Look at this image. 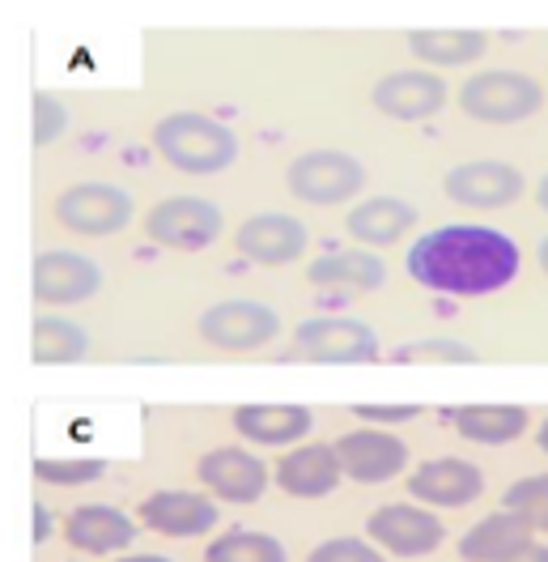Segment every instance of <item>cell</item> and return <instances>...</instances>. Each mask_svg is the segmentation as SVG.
Segmentation results:
<instances>
[{
	"label": "cell",
	"instance_id": "obj_1",
	"mask_svg": "<svg viewBox=\"0 0 548 562\" xmlns=\"http://www.w3.org/2000/svg\"><path fill=\"white\" fill-rule=\"evenodd\" d=\"M409 278L434 294L450 299H484L506 290L518 269H523V251L511 235L477 226V222H450L430 235H421L409 247Z\"/></svg>",
	"mask_w": 548,
	"mask_h": 562
},
{
	"label": "cell",
	"instance_id": "obj_2",
	"mask_svg": "<svg viewBox=\"0 0 548 562\" xmlns=\"http://www.w3.org/2000/svg\"><path fill=\"white\" fill-rule=\"evenodd\" d=\"M153 149L183 176H217L239 158V137L205 111H171L153 124Z\"/></svg>",
	"mask_w": 548,
	"mask_h": 562
},
{
	"label": "cell",
	"instance_id": "obj_3",
	"mask_svg": "<svg viewBox=\"0 0 548 562\" xmlns=\"http://www.w3.org/2000/svg\"><path fill=\"white\" fill-rule=\"evenodd\" d=\"M459 106L480 124H518L545 106V86L527 72L489 69L459 86Z\"/></svg>",
	"mask_w": 548,
	"mask_h": 562
},
{
	"label": "cell",
	"instance_id": "obj_4",
	"mask_svg": "<svg viewBox=\"0 0 548 562\" xmlns=\"http://www.w3.org/2000/svg\"><path fill=\"white\" fill-rule=\"evenodd\" d=\"M56 222L72 231V235H90V239H106V235H119L128 222H133V192L119 188V183H106V179H90V183H72L56 196Z\"/></svg>",
	"mask_w": 548,
	"mask_h": 562
},
{
	"label": "cell",
	"instance_id": "obj_5",
	"mask_svg": "<svg viewBox=\"0 0 548 562\" xmlns=\"http://www.w3.org/2000/svg\"><path fill=\"white\" fill-rule=\"evenodd\" d=\"M285 188L307 205H344L366 188V167L344 149H307L289 162Z\"/></svg>",
	"mask_w": 548,
	"mask_h": 562
},
{
	"label": "cell",
	"instance_id": "obj_6",
	"mask_svg": "<svg viewBox=\"0 0 548 562\" xmlns=\"http://www.w3.org/2000/svg\"><path fill=\"white\" fill-rule=\"evenodd\" d=\"M226 217L205 196H167L145 213V235L171 251H201L221 239Z\"/></svg>",
	"mask_w": 548,
	"mask_h": 562
},
{
	"label": "cell",
	"instance_id": "obj_7",
	"mask_svg": "<svg viewBox=\"0 0 548 562\" xmlns=\"http://www.w3.org/2000/svg\"><path fill=\"white\" fill-rule=\"evenodd\" d=\"M201 337H205L213 350H230L247 353L260 350L276 341L281 333V316H276L269 303H255V299H230V303H217L208 307L205 316L196 319Z\"/></svg>",
	"mask_w": 548,
	"mask_h": 562
},
{
	"label": "cell",
	"instance_id": "obj_8",
	"mask_svg": "<svg viewBox=\"0 0 548 562\" xmlns=\"http://www.w3.org/2000/svg\"><path fill=\"white\" fill-rule=\"evenodd\" d=\"M294 353H302L310 362H370L378 358V333L362 319L315 316L298 324Z\"/></svg>",
	"mask_w": 548,
	"mask_h": 562
},
{
	"label": "cell",
	"instance_id": "obj_9",
	"mask_svg": "<svg viewBox=\"0 0 548 562\" xmlns=\"http://www.w3.org/2000/svg\"><path fill=\"white\" fill-rule=\"evenodd\" d=\"M366 532H370L375 546H383L396 559H425L446 541L443 520L434 512H425V507H412V503L378 507L375 516L366 520Z\"/></svg>",
	"mask_w": 548,
	"mask_h": 562
},
{
	"label": "cell",
	"instance_id": "obj_10",
	"mask_svg": "<svg viewBox=\"0 0 548 562\" xmlns=\"http://www.w3.org/2000/svg\"><path fill=\"white\" fill-rule=\"evenodd\" d=\"M336 460H341L344 477L362 482V486H378V482H391L404 473L409 464V443L391 430H349L336 443Z\"/></svg>",
	"mask_w": 548,
	"mask_h": 562
},
{
	"label": "cell",
	"instance_id": "obj_11",
	"mask_svg": "<svg viewBox=\"0 0 548 562\" xmlns=\"http://www.w3.org/2000/svg\"><path fill=\"white\" fill-rule=\"evenodd\" d=\"M235 244L247 260H255L264 269H281V265H294L307 256L310 231L294 213H255L235 231Z\"/></svg>",
	"mask_w": 548,
	"mask_h": 562
},
{
	"label": "cell",
	"instance_id": "obj_12",
	"mask_svg": "<svg viewBox=\"0 0 548 562\" xmlns=\"http://www.w3.org/2000/svg\"><path fill=\"white\" fill-rule=\"evenodd\" d=\"M443 192L464 210H506L523 196V176L506 162H459L443 179Z\"/></svg>",
	"mask_w": 548,
	"mask_h": 562
},
{
	"label": "cell",
	"instance_id": "obj_13",
	"mask_svg": "<svg viewBox=\"0 0 548 562\" xmlns=\"http://www.w3.org/2000/svg\"><path fill=\"white\" fill-rule=\"evenodd\" d=\"M99 285H103V269L81 251L52 247L35 260V294L38 303H47V307L85 303V299L99 294Z\"/></svg>",
	"mask_w": 548,
	"mask_h": 562
},
{
	"label": "cell",
	"instance_id": "obj_14",
	"mask_svg": "<svg viewBox=\"0 0 548 562\" xmlns=\"http://www.w3.org/2000/svg\"><path fill=\"white\" fill-rule=\"evenodd\" d=\"M484 494V473L472 460L464 457H434L425 464H416V473L409 477V498L425 503V507H468Z\"/></svg>",
	"mask_w": 548,
	"mask_h": 562
},
{
	"label": "cell",
	"instance_id": "obj_15",
	"mask_svg": "<svg viewBox=\"0 0 548 562\" xmlns=\"http://www.w3.org/2000/svg\"><path fill=\"white\" fill-rule=\"evenodd\" d=\"M196 477L213 498H226V503H260L269 491V469L264 460L242 452V448H213L196 460Z\"/></svg>",
	"mask_w": 548,
	"mask_h": 562
},
{
	"label": "cell",
	"instance_id": "obj_16",
	"mask_svg": "<svg viewBox=\"0 0 548 562\" xmlns=\"http://www.w3.org/2000/svg\"><path fill=\"white\" fill-rule=\"evenodd\" d=\"M140 525L158 537H201L217 525V503L196 491H153L140 498Z\"/></svg>",
	"mask_w": 548,
	"mask_h": 562
},
{
	"label": "cell",
	"instance_id": "obj_17",
	"mask_svg": "<svg viewBox=\"0 0 548 562\" xmlns=\"http://www.w3.org/2000/svg\"><path fill=\"white\" fill-rule=\"evenodd\" d=\"M375 106L391 120H430L446 106V81L434 72H387L375 86Z\"/></svg>",
	"mask_w": 548,
	"mask_h": 562
},
{
	"label": "cell",
	"instance_id": "obj_18",
	"mask_svg": "<svg viewBox=\"0 0 548 562\" xmlns=\"http://www.w3.org/2000/svg\"><path fill=\"white\" fill-rule=\"evenodd\" d=\"M341 477L344 469L336 460V448L328 443H302L276 464V486L294 498H323L341 486Z\"/></svg>",
	"mask_w": 548,
	"mask_h": 562
},
{
	"label": "cell",
	"instance_id": "obj_19",
	"mask_svg": "<svg viewBox=\"0 0 548 562\" xmlns=\"http://www.w3.org/2000/svg\"><path fill=\"white\" fill-rule=\"evenodd\" d=\"M65 537L81 554H119L137 541V520H128L119 507H77L65 520Z\"/></svg>",
	"mask_w": 548,
	"mask_h": 562
},
{
	"label": "cell",
	"instance_id": "obj_20",
	"mask_svg": "<svg viewBox=\"0 0 548 562\" xmlns=\"http://www.w3.org/2000/svg\"><path fill=\"white\" fill-rule=\"evenodd\" d=\"M315 414L307 405H242L235 409V430L260 448H285L310 435Z\"/></svg>",
	"mask_w": 548,
	"mask_h": 562
},
{
	"label": "cell",
	"instance_id": "obj_21",
	"mask_svg": "<svg viewBox=\"0 0 548 562\" xmlns=\"http://www.w3.org/2000/svg\"><path fill=\"white\" fill-rule=\"evenodd\" d=\"M416 226V210L404 205L400 196H370L362 205H353L344 217V231L366 247H387L396 239H404Z\"/></svg>",
	"mask_w": 548,
	"mask_h": 562
},
{
	"label": "cell",
	"instance_id": "obj_22",
	"mask_svg": "<svg viewBox=\"0 0 548 562\" xmlns=\"http://www.w3.org/2000/svg\"><path fill=\"white\" fill-rule=\"evenodd\" d=\"M532 541V525L514 512H493L480 525H472L459 537V559L464 562H506L514 550H523Z\"/></svg>",
	"mask_w": 548,
	"mask_h": 562
},
{
	"label": "cell",
	"instance_id": "obj_23",
	"mask_svg": "<svg viewBox=\"0 0 548 562\" xmlns=\"http://www.w3.org/2000/svg\"><path fill=\"white\" fill-rule=\"evenodd\" d=\"M450 426L480 448H502L514 443L523 430H527V409L518 405H464L450 414Z\"/></svg>",
	"mask_w": 548,
	"mask_h": 562
},
{
	"label": "cell",
	"instance_id": "obj_24",
	"mask_svg": "<svg viewBox=\"0 0 548 562\" xmlns=\"http://www.w3.org/2000/svg\"><path fill=\"white\" fill-rule=\"evenodd\" d=\"M307 278L315 285H332V290H378L387 281V265L375 251H328V256L310 260Z\"/></svg>",
	"mask_w": 548,
	"mask_h": 562
},
{
	"label": "cell",
	"instance_id": "obj_25",
	"mask_svg": "<svg viewBox=\"0 0 548 562\" xmlns=\"http://www.w3.org/2000/svg\"><path fill=\"white\" fill-rule=\"evenodd\" d=\"M90 350V337L77 319L65 316H38L35 319V341H31V353H35L38 367H65V362H81Z\"/></svg>",
	"mask_w": 548,
	"mask_h": 562
},
{
	"label": "cell",
	"instance_id": "obj_26",
	"mask_svg": "<svg viewBox=\"0 0 548 562\" xmlns=\"http://www.w3.org/2000/svg\"><path fill=\"white\" fill-rule=\"evenodd\" d=\"M412 56H421L425 65L438 69H455V65H472L477 56H484L489 38L480 31H416L409 38Z\"/></svg>",
	"mask_w": 548,
	"mask_h": 562
},
{
	"label": "cell",
	"instance_id": "obj_27",
	"mask_svg": "<svg viewBox=\"0 0 548 562\" xmlns=\"http://www.w3.org/2000/svg\"><path fill=\"white\" fill-rule=\"evenodd\" d=\"M205 562H289V554H285V546L276 537H269V532L230 528L217 541H208Z\"/></svg>",
	"mask_w": 548,
	"mask_h": 562
},
{
	"label": "cell",
	"instance_id": "obj_28",
	"mask_svg": "<svg viewBox=\"0 0 548 562\" xmlns=\"http://www.w3.org/2000/svg\"><path fill=\"white\" fill-rule=\"evenodd\" d=\"M502 507L523 516L532 528H545L548 532V473H536V477H518L514 486H506L502 494Z\"/></svg>",
	"mask_w": 548,
	"mask_h": 562
},
{
	"label": "cell",
	"instance_id": "obj_29",
	"mask_svg": "<svg viewBox=\"0 0 548 562\" xmlns=\"http://www.w3.org/2000/svg\"><path fill=\"white\" fill-rule=\"evenodd\" d=\"M103 473V460H35V477L47 486H90Z\"/></svg>",
	"mask_w": 548,
	"mask_h": 562
},
{
	"label": "cell",
	"instance_id": "obj_30",
	"mask_svg": "<svg viewBox=\"0 0 548 562\" xmlns=\"http://www.w3.org/2000/svg\"><path fill=\"white\" fill-rule=\"evenodd\" d=\"M307 562H387L383 550L362 541V537H332L323 546H315L307 554Z\"/></svg>",
	"mask_w": 548,
	"mask_h": 562
},
{
	"label": "cell",
	"instance_id": "obj_31",
	"mask_svg": "<svg viewBox=\"0 0 548 562\" xmlns=\"http://www.w3.org/2000/svg\"><path fill=\"white\" fill-rule=\"evenodd\" d=\"M396 362H477V353L459 341H412L396 350Z\"/></svg>",
	"mask_w": 548,
	"mask_h": 562
},
{
	"label": "cell",
	"instance_id": "obj_32",
	"mask_svg": "<svg viewBox=\"0 0 548 562\" xmlns=\"http://www.w3.org/2000/svg\"><path fill=\"white\" fill-rule=\"evenodd\" d=\"M65 128H69V106L60 103L56 94L38 90L35 94V145H52Z\"/></svg>",
	"mask_w": 548,
	"mask_h": 562
},
{
	"label": "cell",
	"instance_id": "obj_33",
	"mask_svg": "<svg viewBox=\"0 0 548 562\" xmlns=\"http://www.w3.org/2000/svg\"><path fill=\"white\" fill-rule=\"evenodd\" d=\"M353 414L362 422H370V426H404V422H412L421 409H416V405H357Z\"/></svg>",
	"mask_w": 548,
	"mask_h": 562
},
{
	"label": "cell",
	"instance_id": "obj_34",
	"mask_svg": "<svg viewBox=\"0 0 548 562\" xmlns=\"http://www.w3.org/2000/svg\"><path fill=\"white\" fill-rule=\"evenodd\" d=\"M506 562H548V546H540V541H527L523 550H514Z\"/></svg>",
	"mask_w": 548,
	"mask_h": 562
},
{
	"label": "cell",
	"instance_id": "obj_35",
	"mask_svg": "<svg viewBox=\"0 0 548 562\" xmlns=\"http://www.w3.org/2000/svg\"><path fill=\"white\" fill-rule=\"evenodd\" d=\"M47 537H52V507L35 503V541H47Z\"/></svg>",
	"mask_w": 548,
	"mask_h": 562
},
{
	"label": "cell",
	"instance_id": "obj_36",
	"mask_svg": "<svg viewBox=\"0 0 548 562\" xmlns=\"http://www.w3.org/2000/svg\"><path fill=\"white\" fill-rule=\"evenodd\" d=\"M115 562H174V559H167V554H124V559Z\"/></svg>",
	"mask_w": 548,
	"mask_h": 562
},
{
	"label": "cell",
	"instance_id": "obj_37",
	"mask_svg": "<svg viewBox=\"0 0 548 562\" xmlns=\"http://www.w3.org/2000/svg\"><path fill=\"white\" fill-rule=\"evenodd\" d=\"M536 201H540V210L548 213V176L540 179V188H536Z\"/></svg>",
	"mask_w": 548,
	"mask_h": 562
},
{
	"label": "cell",
	"instance_id": "obj_38",
	"mask_svg": "<svg viewBox=\"0 0 548 562\" xmlns=\"http://www.w3.org/2000/svg\"><path fill=\"white\" fill-rule=\"evenodd\" d=\"M536 443H540V452H548V418L540 422V430H536Z\"/></svg>",
	"mask_w": 548,
	"mask_h": 562
},
{
	"label": "cell",
	"instance_id": "obj_39",
	"mask_svg": "<svg viewBox=\"0 0 548 562\" xmlns=\"http://www.w3.org/2000/svg\"><path fill=\"white\" fill-rule=\"evenodd\" d=\"M540 269H545V278H548V235L540 239Z\"/></svg>",
	"mask_w": 548,
	"mask_h": 562
}]
</instances>
